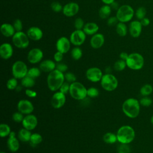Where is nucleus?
Masks as SVG:
<instances>
[{
    "label": "nucleus",
    "instance_id": "nucleus-45",
    "mask_svg": "<svg viewBox=\"0 0 153 153\" xmlns=\"http://www.w3.org/2000/svg\"><path fill=\"white\" fill-rule=\"evenodd\" d=\"M24 114H23L22 112H19V111L13 113L12 115V119L16 123H22L23 118H24Z\"/></svg>",
    "mask_w": 153,
    "mask_h": 153
},
{
    "label": "nucleus",
    "instance_id": "nucleus-20",
    "mask_svg": "<svg viewBox=\"0 0 153 153\" xmlns=\"http://www.w3.org/2000/svg\"><path fill=\"white\" fill-rule=\"evenodd\" d=\"M26 33L29 38L33 41H39L43 36V31L37 26H32L29 27Z\"/></svg>",
    "mask_w": 153,
    "mask_h": 153
},
{
    "label": "nucleus",
    "instance_id": "nucleus-49",
    "mask_svg": "<svg viewBox=\"0 0 153 153\" xmlns=\"http://www.w3.org/2000/svg\"><path fill=\"white\" fill-rule=\"evenodd\" d=\"M68 66L66 64L62 63V62H59L56 64V69L59 70V71L62 72H65L68 70Z\"/></svg>",
    "mask_w": 153,
    "mask_h": 153
},
{
    "label": "nucleus",
    "instance_id": "nucleus-28",
    "mask_svg": "<svg viewBox=\"0 0 153 153\" xmlns=\"http://www.w3.org/2000/svg\"><path fill=\"white\" fill-rule=\"evenodd\" d=\"M103 140L108 144H114L118 141L117 134L112 132L106 133L103 136Z\"/></svg>",
    "mask_w": 153,
    "mask_h": 153
},
{
    "label": "nucleus",
    "instance_id": "nucleus-53",
    "mask_svg": "<svg viewBox=\"0 0 153 153\" xmlns=\"http://www.w3.org/2000/svg\"><path fill=\"white\" fill-rule=\"evenodd\" d=\"M110 7H111L112 10H118V9L119 8L120 6H119V4H118L117 2H116L115 1L114 2H113L112 4H111L110 5Z\"/></svg>",
    "mask_w": 153,
    "mask_h": 153
},
{
    "label": "nucleus",
    "instance_id": "nucleus-55",
    "mask_svg": "<svg viewBox=\"0 0 153 153\" xmlns=\"http://www.w3.org/2000/svg\"><path fill=\"white\" fill-rule=\"evenodd\" d=\"M102 2L106 5H110L113 2L115 1V0H101Z\"/></svg>",
    "mask_w": 153,
    "mask_h": 153
},
{
    "label": "nucleus",
    "instance_id": "nucleus-18",
    "mask_svg": "<svg viewBox=\"0 0 153 153\" xmlns=\"http://www.w3.org/2000/svg\"><path fill=\"white\" fill-rule=\"evenodd\" d=\"M7 145L8 149L12 152H16L19 149V139L16 137V133L14 131H11L10 135L8 136Z\"/></svg>",
    "mask_w": 153,
    "mask_h": 153
},
{
    "label": "nucleus",
    "instance_id": "nucleus-25",
    "mask_svg": "<svg viewBox=\"0 0 153 153\" xmlns=\"http://www.w3.org/2000/svg\"><path fill=\"white\" fill-rule=\"evenodd\" d=\"M99 29V27L97 23L94 22H88L85 24L82 30L87 35L93 36L97 33Z\"/></svg>",
    "mask_w": 153,
    "mask_h": 153
},
{
    "label": "nucleus",
    "instance_id": "nucleus-31",
    "mask_svg": "<svg viewBox=\"0 0 153 153\" xmlns=\"http://www.w3.org/2000/svg\"><path fill=\"white\" fill-rule=\"evenodd\" d=\"M35 79L30 76H28L27 75L21 79V85L23 87L26 88H32L35 85Z\"/></svg>",
    "mask_w": 153,
    "mask_h": 153
},
{
    "label": "nucleus",
    "instance_id": "nucleus-21",
    "mask_svg": "<svg viewBox=\"0 0 153 153\" xmlns=\"http://www.w3.org/2000/svg\"><path fill=\"white\" fill-rule=\"evenodd\" d=\"M105 43V36L102 33H97L93 35L90 41L91 47L94 49L101 48Z\"/></svg>",
    "mask_w": 153,
    "mask_h": 153
},
{
    "label": "nucleus",
    "instance_id": "nucleus-35",
    "mask_svg": "<svg viewBox=\"0 0 153 153\" xmlns=\"http://www.w3.org/2000/svg\"><path fill=\"white\" fill-rule=\"evenodd\" d=\"M41 70L39 69V68L32 67L28 69L27 76L35 79L41 75Z\"/></svg>",
    "mask_w": 153,
    "mask_h": 153
},
{
    "label": "nucleus",
    "instance_id": "nucleus-38",
    "mask_svg": "<svg viewBox=\"0 0 153 153\" xmlns=\"http://www.w3.org/2000/svg\"><path fill=\"white\" fill-rule=\"evenodd\" d=\"M139 101L140 106L144 107H149L152 103V100L149 96H142Z\"/></svg>",
    "mask_w": 153,
    "mask_h": 153
},
{
    "label": "nucleus",
    "instance_id": "nucleus-44",
    "mask_svg": "<svg viewBox=\"0 0 153 153\" xmlns=\"http://www.w3.org/2000/svg\"><path fill=\"white\" fill-rule=\"evenodd\" d=\"M65 79L66 81L70 84L76 81V77L75 75L71 72H68L65 74Z\"/></svg>",
    "mask_w": 153,
    "mask_h": 153
},
{
    "label": "nucleus",
    "instance_id": "nucleus-19",
    "mask_svg": "<svg viewBox=\"0 0 153 153\" xmlns=\"http://www.w3.org/2000/svg\"><path fill=\"white\" fill-rule=\"evenodd\" d=\"M13 48L11 44L4 42L0 46V56L4 60L10 59L13 55Z\"/></svg>",
    "mask_w": 153,
    "mask_h": 153
},
{
    "label": "nucleus",
    "instance_id": "nucleus-40",
    "mask_svg": "<svg viewBox=\"0 0 153 153\" xmlns=\"http://www.w3.org/2000/svg\"><path fill=\"white\" fill-rule=\"evenodd\" d=\"M146 11L145 8L143 7H139L136 10V13H135L136 17L139 20H142V19L145 18V16H146Z\"/></svg>",
    "mask_w": 153,
    "mask_h": 153
},
{
    "label": "nucleus",
    "instance_id": "nucleus-52",
    "mask_svg": "<svg viewBox=\"0 0 153 153\" xmlns=\"http://www.w3.org/2000/svg\"><path fill=\"white\" fill-rule=\"evenodd\" d=\"M140 23H141L142 26H147L149 25L150 20L148 18L145 17V18L142 19V20H140Z\"/></svg>",
    "mask_w": 153,
    "mask_h": 153
},
{
    "label": "nucleus",
    "instance_id": "nucleus-23",
    "mask_svg": "<svg viewBox=\"0 0 153 153\" xmlns=\"http://www.w3.org/2000/svg\"><path fill=\"white\" fill-rule=\"evenodd\" d=\"M41 71L44 72H51L56 68V63L55 61L51 59H45L42 60L39 66Z\"/></svg>",
    "mask_w": 153,
    "mask_h": 153
},
{
    "label": "nucleus",
    "instance_id": "nucleus-22",
    "mask_svg": "<svg viewBox=\"0 0 153 153\" xmlns=\"http://www.w3.org/2000/svg\"><path fill=\"white\" fill-rule=\"evenodd\" d=\"M142 25L140 21L134 20L130 22L129 25V33L133 38L139 37L142 32Z\"/></svg>",
    "mask_w": 153,
    "mask_h": 153
},
{
    "label": "nucleus",
    "instance_id": "nucleus-17",
    "mask_svg": "<svg viewBox=\"0 0 153 153\" xmlns=\"http://www.w3.org/2000/svg\"><path fill=\"white\" fill-rule=\"evenodd\" d=\"M79 10V5L74 2H71L66 4L63 7L62 13L63 14L68 17H71L75 16Z\"/></svg>",
    "mask_w": 153,
    "mask_h": 153
},
{
    "label": "nucleus",
    "instance_id": "nucleus-39",
    "mask_svg": "<svg viewBox=\"0 0 153 153\" xmlns=\"http://www.w3.org/2000/svg\"><path fill=\"white\" fill-rule=\"evenodd\" d=\"M99 94V90L94 87H91L87 88V97L89 98H96Z\"/></svg>",
    "mask_w": 153,
    "mask_h": 153
},
{
    "label": "nucleus",
    "instance_id": "nucleus-46",
    "mask_svg": "<svg viewBox=\"0 0 153 153\" xmlns=\"http://www.w3.org/2000/svg\"><path fill=\"white\" fill-rule=\"evenodd\" d=\"M15 30L16 32H20V31H22L23 26V23L22 22V20L19 19H16L13 24Z\"/></svg>",
    "mask_w": 153,
    "mask_h": 153
},
{
    "label": "nucleus",
    "instance_id": "nucleus-57",
    "mask_svg": "<svg viewBox=\"0 0 153 153\" xmlns=\"http://www.w3.org/2000/svg\"><path fill=\"white\" fill-rule=\"evenodd\" d=\"M105 71H106V74H111V72L112 70H111V68L110 67H107V68H106Z\"/></svg>",
    "mask_w": 153,
    "mask_h": 153
},
{
    "label": "nucleus",
    "instance_id": "nucleus-7",
    "mask_svg": "<svg viewBox=\"0 0 153 153\" xmlns=\"http://www.w3.org/2000/svg\"><path fill=\"white\" fill-rule=\"evenodd\" d=\"M100 82L102 88L107 91L115 90L118 85V81L117 77L112 74H103Z\"/></svg>",
    "mask_w": 153,
    "mask_h": 153
},
{
    "label": "nucleus",
    "instance_id": "nucleus-15",
    "mask_svg": "<svg viewBox=\"0 0 153 153\" xmlns=\"http://www.w3.org/2000/svg\"><path fill=\"white\" fill-rule=\"evenodd\" d=\"M38 118L33 114H28L25 116L22 124L23 128H26L30 131L34 130L38 125Z\"/></svg>",
    "mask_w": 153,
    "mask_h": 153
},
{
    "label": "nucleus",
    "instance_id": "nucleus-48",
    "mask_svg": "<svg viewBox=\"0 0 153 153\" xmlns=\"http://www.w3.org/2000/svg\"><path fill=\"white\" fill-rule=\"evenodd\" d=\"M119 22L116 16H111L107 19V24L109 26H115Z\"/></svg>",
    "mask_w": 153,
    "mask_h": 153
},
{
    "label": "nucleus",
    "instance_id": "nucleus-50",
    "mask_svg": "<svg viewBox=\"0 0 153 153\" xmlns=\"http://www.w3.org/2000/svg\"><path fill=\"white\" fill-rule=\"evenodd\" d=\"M53 58H54V60L57 62V63H59V62H61L62 60H63V54L60 51H57L54 54V56H53Z\"/></svg>",
    "mask_w": 153,
    "mask_h": 153
},
{
    "label": "nucleus",
    "instance_id": "nucleus-37",
    "mask_svg": "<svg viewBox=\"0 0 153 153\" xmlns=\"http://www.w3.org/2000/svg\"><path fill=\"white\" fill-rule=\"evenodd\" d=\"M6 85L8 90H16V87L18 85L17 79L14 77H12V78L8 79Z\"/></svg>",
    "mask_w": 153,
    "mask_h": 153
},
{
    "label": "nucleus",
    "instance_id": "nucleus-8",
    "mask_svg": "<svg viewBox=\"0 0 153 153\" xmlns=\"http://www.w3.org/2000/svg\"><path fill=\"white\" fill-rule=\"evenodd\" d=\"M28 68L26 64L22 60L16 61L12 65L11 73L13 77L22 79L27 75Z\"/></svg>",
    "mask_w": 153,
    "mask_h": 153
},
{
    "label": "nucleus",
    "instance_id": "nucleus-30",
    "mask_svg": "<svg viewBox=\"0 0 153 153\" xmlns=\"http://www.w3.org/2000/svg\"><path fill=\"white\" fill-rule=\"evenodd\" d=\"M42 136L40 134L38 133H32L29 143L32 146H36L42 142Z\"/></svg>",
    "mask_w": 153,
    "mask_h": 153
},
{
    "label": "nucleus",
    "instance_id": "nucleus-54",
    "mask_svg": "<svg viewBox=\"0 0 153 153\" xmlns=\"http://www.w3.org/2000/svg\"><path fill=\"white\" fill-rule=\"evenodd\" d=\"M128 54L126 52H121L120 54V59H122L123 60H126L128 57Z\"/></svg>",
    "mask_w": 153,
    "mask_h": 153
},
{
    "label": "nucleus",
    "instance_id": "nucleus-14",
    "mask_svg": "<svg viewBox=\"0 0 153 153\" xmlns=\"http://www.w3.org/2000/svg\"><path fill=\"white\" fill-rule=\"evenodd\" d=\"M17 109L24 115L30 114L34 110L33 103L27 99H22L17 103Z\"/></svg>",
    "mask_w": 153,
    "mask_h": 153
},
{
    "label": "nucleus",
    "instance_id": "nucleus-43",
    "mask_svg": "<svg viewBox=\"0 0 153 153\" xmlns=\"http://www.w3.org/2000/svg\"><path fill=\"white\" fill-rule=\"evenodd\" d=\"M50 7H51V10H52L53 11L56 12V13H59V12H60V11H62V10H63V7L60 2H57V1L53 2L51 4Z\"/></svg>",
    "mask_w": 153,
    "mask_h": 153
},
{
    "label": "nucleus",
    "instance_id": "nucleus-41",
    "mask_svg": "<svg viewBox=\"0 0 153 153\" xmlns=\"http://www.w3.org/2000/svg\"><path fill=\"white\" fill-rule=\"evenodd\" d=\"M118 153H131V148L129 144L120 143L118 147Z\"/></svg>",
    "mask_w": 153,
    "mask_h": 153
},
{
    "label": "nucleus",
    "instance_id": "nucleus-58",
    "mask_svg": "<svg viewBox=\"0 0 153 153\" xmlns=\"http://www.w3.org/2000/svg\"><path fill=\"white\" fill-rule=\"evenodd\" d=\"M150 121H151V123L153 125V115L151 116V119H150Z\"/></svg>",
    "mask_w": 153,
    "mask_h": 153
},
{
    "label": "nucleus",
    "instance_id": "nucleus-36",
    "mask_svg": "<svg viewBox=\"0 0 153 153\" xmlns=\"http://www.w3.org/2000/svg\"><path fill=\"white\" fill-rule=\"evenodd\" d=\"M127 67L126 62L122 59L117 60L114 65V69L117 71H122Z\"/></svg>",
    "mask_w": 153,
    "mask_h": 153
},
{
    "label": "nucleus",
    "instance_id": "nucleus-32",
    "mask_svg": "<svg viewBox=\"0 0 153 153\" xmlns=\"http://www.w3.org/2000/svg\"><path fill=\"white\" fill-rule=\"evenodd\" d=\"M153 91V87L149 84H145L140 88V94L142 96H149Z\"/></svg>",
    "mask_w": 153,
    "mask_h": 153
},
{
    "label": "nucleus",
    "instance_id": "nucleus-5",
    "mask_svg": "<svg viewBox=\"0 0 153 153\" xmlns=\"http://www.w3.org/2000/svg\"><path fill=\"white\" fill-rule=\"evenodd\" d=\"M126 62L127 67L134 71L140 70L144 65V58L142 55L138 53L129 54Z\"/></svg>",
    "mask_w": 153,
    "mask_h": 153
},
{
    "label": "nucleus",
    "instance_id": "nucleus-60",
    "mask_svg": "<svg viewBox=\"0 0 153 153\" xmlns=\"http://www.w3.org/2000/svg\"><path fill=\"white\" fill-rule=\"evenodd\" d=\"M25 1H29V0H25Z\"/></svg>",
    "mask_w": 153,
    "mask_h": 153
},
{
    "label": "nucleus",
    "instance_id": "nucleus-1",
    "mask_svg": "<svg viewBox=\"0 0 153 153\" xmlns=\"http://www.w3.org/2000/svg\"><path fill=\"white\" fill-rule=\"evenodd\" d=\"M122 111L124 115L130 118L137 117L140 111L139 101L134 97L126 99L122 104Z\"/></svg>",
    "mask_w": 153,
    "mask_h": 153
},
{
    "label": "nucleus",
    "instance_id": "nucleus-29",
    "mask_svg": "<svg viewBox=\"0 0 153 153\" xmlns=\"http://www.w3.org/2000/svg\"><path fill=\"white\" fill-rule=\"evenodd\" d=\"M117 33L120 36H125L127 33V27L125 23L118 22L115 26Z\"/></svg>",
    "mask_w": 153,
    "mask_h": 153
},
{
    "label": "nucleus",
    "instance_id": "nucleus-13",
    "mask_svg": "<svg viewBox=\"0 0 153 153\" xmlns=\"http://www.w3.org/2000/svg\"><path fill=\"white\" fill-rule=\"evenodd\" d=\"M43 51L39 48H33L27 53V59L31 64H36L41 62L43 59Z\"/></svg>",
    "mask_w": 153,
    "mask_h": 153
},
{
    "label": "nucleus",
    "instance_id": "nucleus-34",
    "mask_svg": "<svg viewBox=\"0 0 153 153\" xmlns=\"http://www.w3.org/2000/svg\"><path fill=\"white\" fill-rule=\"evenodd\" d=\"M71 54L72 58L75 60H79L82 56V51L81 48L78 46H75L74 47L71 51Z\"/></svg>",
    "mask_w": 153,
    "mask_h": 153
},
{
    "label": "nucleus",
    "instance_id": "nucleus-59",
    "mask_svg": "<svg viewBox=\"0 0 153 153\" xmlns=\"http://www.w3.org/2000/svg\"><path fill=\"white\" fill-rule=\"evenodd\" d=\"M0 153H6V152H4V151H1Z\"/></svg>",
    "mask_w": 153,
    "mask_h": 153
},
{
    "label": "nucleus",
    "instance_id": "nucleus-4",
    "mask_svg": "<svg viewBox=\"0 0 153 153\" xmlns=\"http://www.w3.org/2000/svg\"><path fill=\"white\" fill-rule=\"evenodd\" d=\"M69 93L74 99L82 100L87 97V88L80 82L75 81L71 84Z\"/></svg>",
    "mask_w": 153,
    "mask_h": 153
},
{
    "label": "nucleus",
    "instance_id": "nucleus-47",
    "mask_svg": "<svg viewBox=\"0 0 153 153\" xmlns=\"http://www.w3.org/2000/svg\"><path fill=\"white\" fill-rule=\"evenodd\" d=\"M70 85L71 84L68 82L67 81H65L63 84L61 85L60 88H59L60 91L62 92L63 93L66 94L67 93H68L69 92V89H70Z\"/></svg>",
    "mask_w": 153,
    "mask_h": 153
},
{
    "label": "nucleus",
    "instance_id": "nucleus-27",
    "mask_svg": "<svg viewBox=\"0 0 153 153\" xmlns=\"http://www.w3.org/2000/svg\"><path fill=\"white\" fill-rule=\"evenodd\" d=\"M112 8L109 5H102L99 10V16L102 19H106L109 17L111 13Z\"/></svg>",
    "mask_w": 153,
    "mask_h": 153
},
{
    "label": "nucleus",
    "instance_id": "nucleus-2",
    "mask_svg": "<svg viewBox=\"0 0 153 153\" xmlns=\"http://www.w3.org/2000/svg\"><path fill=\"white\" fill-rule=\"evenodd\" d=\"M65 81V74L56 69L50 72L47 78L48 88L51 91L54 92L59 90Z\"/></svg>",
    "mask_w": 153,
    "mask_h": 153
},
{
    "label": "nucleus",
    "instance_id": "nucleus-3",
    "mask_svg": "<svg viewBox=\"0 0 153 153\" xmlns=\"http://www.w3.org/2000/svg\"><path fill=\"white\" fill-rule=\"evenodd\" d=\"M118 142L123 144H130L131 143L136 136L134 128L129 125L121 126L117 131Z\"/></svg>",
    "mask_w": 153,
    "mask_h": 153
},
{
    "label": "nucleus",
    "instance_id": "nucleus-12",
    "mask_svg": "<svg viewBox=\"0 0 153 153\" xmlns=\"http://www.w3.org/2000/svg\"><path fill=\"white\" fill-rule=\"evenodd\" d=\"M66 101V94L58 90L53 94L51 99V105L54 109H60L64 106Z\"/></svg>",
    "mask_w": 153,
    "mask_h": 153
},
{
    "label": "nucleus",
    "instance_id": "nucleus-9",
    "mask_svg": "<svg viewBox=\"0 0 153 153\" xmlns=\"http://www.w3.org/2000/svg\"><path fill=\"white\" fill-rule=\"evenodd\" d=\"M29 40L27 33L23 31L16 32L12 37V42L14 46L20 49L26 48L29 45Z\"/></svg>",
    "mask_w": 153,
    "mask_h": 153
},
{
    "label": "nucleus",
    "instance_id": "nucleus-11",
    "mask_svg": "<svg viewBox=\"0 0 153 153\" xmlns=\"http://www.w3.org/2000/svg\"><path fill=\"white\" fill-rule=\"evenodd\" d=\"M103 74L102 70L97 67H91L88 68L85 72L87 79L92 82H97L100 81Z\"/></svg>",
    "mask_w": 153,
    "mask_h": 153
},
{
    "label": "nucleus",
    "instance_id": "nucleus-33",
    "mask_svg": "<svg viewBox=\"0 0 153 153\" xmlns=\"http://www.w3.org/2000/svg\"><path fill=\"white\" fill-rule=\"evenodd\" d=\"M11 132V128L9 125L5 123H1L0 125V136L1 137H5L8 136Z\"/></svg>",
    "mask_w": 153,
    "mask_h": 153
},
{
    "label": "nucleus",
    "instance_id": "nucleus-56",
    "mask_svg": "<svg viewBox=\"0 0 153 153\" xmlns=\"http://www.w3.org/2000/svg\"><path fill=\"white\" fill-rule=\"evenodd\" d=\"M22 87H23V86L21 85H17V87H16V90L17 91H20L22 90Z\"/></svg>",
    "mask_w": 153,
    "mask_h": 153
},
{
    "label": "nucleus",
    "instance_id": "nucleus-26",
    "mask_svg": "<svg viewBox=\"0 0 153 153\" xmlns=\"http://www.w3.org/2000/svg\"><path fill=\"white\" fill-rule=\"evenodd\" d=\"M31 135L32 133L30 130L23 127L19 131L17 134V137L19 140L23 142H27L30 141Z\"/></svg>",
    "mask_w": 153,
    "mask_h": 153
},
{
    "label": "nucleus",
    "instance_id": "nucleus-10",
    "mask_svg": "<svg viewBox=\"0 0 153 153\" xmlns=\"http://www.w3.org/2000/svg\"><path fill=\"white\" fill-rule=\"evenodd\" d=\"M86 35L83 30L75 29L71 33L69 39L72 45L79 47L85 42Z\"/></svg>",
    "mask_w": 153,
    "mask_h": 153
},
{
    "label": "nucleus",
    "instance_id": "nucleus-16",
    "mask_svg": "<svg viewBox=\"0 0 153 153\" xmlns=\"http://www.w3.org/2000/svg\"><path fill=\"white\" fill-rule=\"evenodd\" d=\"M71 42L70 39L66 36L60 37L56 41V47L57 51L65 54L68 52L71 48Z\"/></svg>",
    "mask_w": 153,
    "mask_h": 153
},
{
    "label": "nucleus",
    "instance_id": "nucleus-6",
    "mask_svg": "<svg viewBox=\"0 0 153 153\" xmlns=\"http://www.w3.org/2000/svg\"><path fill=\"white\" fill-rule=\"evenodd\" d=\"M133 8L129 5H123L120 6L117 11L116 17L120 22L127 23L130 21L134 16Z\"/></svg>",
    "mask_w": 153,
    "mask_h": 153
},
{
    "label": "nucleus",
    "instance_id": "nucleus-42",
    "mask_svg": "<svg viewBox=\"0 0 153 153\" xmlns=\"http://www.w3.org/2000/svg\"><path fill=\"white\" fill-rule=\"evenodd\" d=\"M85 25L83 19L81 17H77L74 21V27L75 29L82 30Z\"/></svg>",
    "mask_w": 153,
    "mask_h": 153
},
{
    "label": "nucleus",
    "instance_id": "nucleus-51",
    "mask_svg": "<svg viewBox=\"0 0 153 153\" xmlns=\"http://www.w3.org/2000/svg\"><path fill=\"white\" fill-rule=\"evenodd\" d=\"M25 94L28 97L30 98H34L37 96V93L30 88H26L25 90Z\"/></svg>",
    "mask_w": 153,
    "mask_h": 153
},
{
    "label": "nucleus",
    "instance_id": "nucleus-24",
    "mask_svg": "<svg viewBox=\"0 0 153 153\" xmlns=\"http://www.w3.org/2000/svg\"><path fill=\"white\" fill-rule=\"evenodd\" d=\"M1 32L5 37H13L14 33L16 32L13 25L5 23L1 26Z\"/></svg>",
    "mask_w": 153,
    "mask_h": 153
}]
</instances>
